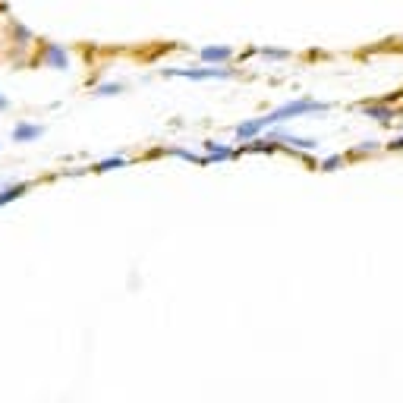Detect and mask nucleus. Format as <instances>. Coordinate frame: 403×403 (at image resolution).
Wrapping results in <instances>:
<instances>
[{"instance_id":"f257e3e1","label":"nucleus","mask_w":403,"mask_h":403,"mask_svg":"<svg viewBox=\"0 0 403 403\" xmlns=\"http://www.w3.org/2000/svg\"><path fill=\"white\" fill-rule=\"evenodd\" d=\"M368 113H372V117H378V120H388V117H391V113L381 111V107H375V111H368Z\"/></svg>"}]
</instances>
